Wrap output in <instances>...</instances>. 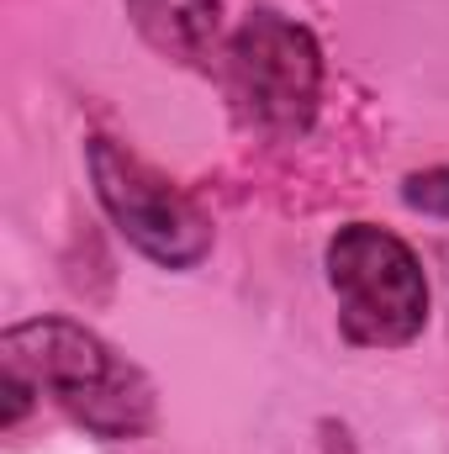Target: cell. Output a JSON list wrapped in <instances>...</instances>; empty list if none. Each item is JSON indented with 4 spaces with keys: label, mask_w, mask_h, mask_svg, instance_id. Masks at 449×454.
<instances>
[{
    "label": "cell",
    "mask_w": 449,
    "mask_h": 454,
    "mask_svg": "<svg viewBox=\"0 0 449 454\" xmlns=\"http://www.w3.org/2000/svg\"><path fill=\"white\" fill-rule=\"evenodd\" d=\"M0 370L32 380L37 396H53L96 439L127 444V439H143L154 428L148 375L80 323L37 317V323L5 328L0 333Z\"/></svg>",
    "instance_id": "1"
},
{
    "label": "cell",
    "mask_w": 449,
    "mask_h": 454,
    "mask_svg": "<svg viewBox=\"0 0 449 454\" xmlns=\"http://www.w3.org/2000/svg\"><path fill=\"white\" fill-rule=\"evenodd\" d=\"M328 286L338 328L359 348H402L429 323V275L418 254L375 223H349L328 238Z\"/></svg>",
    "instance_id": "2"
},
{
    "label": "cell",
    "mask_w": 449,
    "mask_h": 454,
    "mask_svg": "<svg viewBox=\"0 0 449 454\" xmlns=\"http://www.w3.org/2000/svg\"><path fill=\"white\" fill-rule=\"evenodd\" d=\"M227 96L270 137H302L323 101L318 37L275 5H254L227 37Z\"/></svg>",
    "instance_id": "3"
},
{
    "label": "cell",
    "mask_w": 449,
    "mask_h": 454,
    "mask_svg": "<svg viewBox=\"0 0 449 454\" xmlns=\"http://www.w3.org/2000/svg\"><path fill=\"white\" fill-rule=\"evenodd\" d=\"M85 164H91V180H96V201L106 207L116 232L143 259H154L164 270H191L212 254V223L154 164H143L138 153H127L112 137H91Z\"/></svg>",
    "instance_id": "4"
},
{
    "label": "cell",
    "mask_w": 449,
    "mask_h": 454,
    "mask_svg": "<svg viewBox=\"0 0 449 454\" xmlns=\"http://www.w3.org/2000/svg\"><path fill=\"white\" fill-rule=\"evenodd\" d=\"M127 16L138 37L175 64H207L223 43V0H127Z\"/></svg>",
    "instance_id": "5"
},
{
    "label": "cell",
    "mask_w": 449,
    "mask_h": 454,
    "mask_svg": "<svg viewBox=\"0 0 449 454\" xmlns=\"http://www.w3.org/2000/svg\"><path fill=\"white\" fill-rule=\"evenodd\" d=\"M402 201L423 217H445L449 223V164L439 169H423V175H407L402 180Z\"/></svg>",
    "instance_id": "6"
}]
</instances>
